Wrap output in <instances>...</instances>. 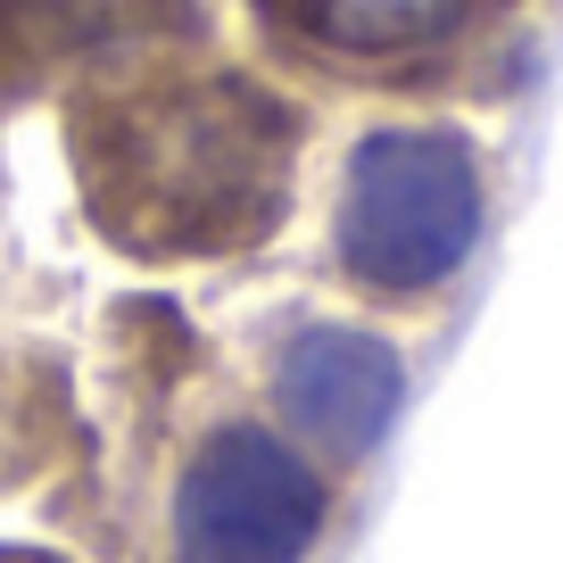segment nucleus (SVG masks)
Masks as SVG:
<instances>
[{
    "instance_id": "nucleus-1",
    "label": "nucleus",
    "mask_w": 563,
    "mask_h": 563,
    "mask_svg": "<svg viewBox=\"0 0 563 563\" xmlns=\"http://www.w3.org/2000/svg\"><path fill=\"white\" fill-rule=\"evenodd\" d=\"M91 224L133 257L249 249L290 208L299 108L249 75H108L67 117Z\"/></svg>"
},
{
    "instance_id": "nucleus-2",
    "label": "nucleus",
    "mask_w": 563,
    "mask_h": 563,
    "mask_svg": "<svg viewBox=\"0 0 563 563\" xmlns=\"http://www.w3.org/2000/svg\"><path fill=\"white\" fill-rule=\"evenodd\" d=\"M481 175L456 133H373L340 199V257L373 290H422L473 249Z\"/></svg>"
},
{
    "instance_id": "nucleus-3",
    "label": "nucleus",
    "mask_w": 563,
    "mask_h": 563,
    "mask_svg": "<svg viewBox=\"0 0 563 563\" xmlns=\"http://www.w3.org/2000/svg\"><path fill=\"white\" fill-rule=\"evenodd\" d=\"M199 42L191 0H0V91H42L67 75L150 67V58Z\"/></svg>"
},
{
    "instance_id": "nucleus-4",
    "label": "nucleus",
    "mask_w": 563,
    "mask_h": 563,
    "mask_svg": "<svg viewBox=\"0 0 563 563\" xmlns=\"http://www.w3.org/2000/svg\"><path fill=\"white\" fill-rule=\"evenodd\" d=\"M506 0H257V18L290 34L316 58H349V67H382V58H422L448 42L481 34Z\"/></svg>"
}]
</instances>
